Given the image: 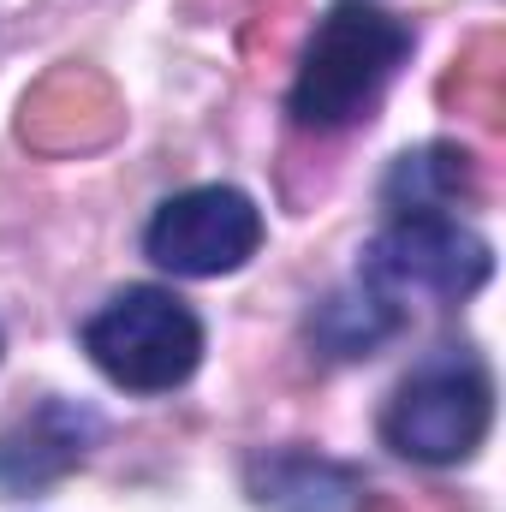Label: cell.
I'll list each match as a JSON object with an SVG mask.
<instances>
[{
  "label": "cell",
  "mask_w": 506,
  "mask_h": 512,
  "mask_svg": "<svg viewBox=\"0 0 506 512\" xmlns=\"http://www.w3.org/2000/svg\"><path fill=\"white\" fill-rule=\"evenodd\" d=\"M245 483H251V501L262 512H352L364 495V477L352 465L304 453V447L256 453Z\"/></svg>",
  "instance_id": "7"
},
{
  "label": "cell",
  "mask_w": 506,
  "mask_h": 512,
  "mask_svg": "<svg viewBox=\"0 0 506 512\" xmlns=\"http://www.w3.org/2000/svg\"><path fill=\"white\" fill-rule=\"evenodd\" d=\"M483 191L477 179V155L459 149V143H423V149H405L381 185V203L393 215H447L459 203H471Z\"/></svg>",
  "instance_id": "9"
},
{
  "label": "cell",
  "mask_w": 506,
  "mask_h": 512,
  "mask_svg": "<svg viewBox=\"0 0 506 512\" xmlns=\"http://www.w3.org/2000/svg\"><path fill=\"white\" fill-rule=\"evenodd\" d=\"M405 54H411L405 18L381 12L370 0H334L328 18L310 36V48L298 60V78H292V96H286L292 126L304 131L358 126L376 108V96L387 90V78L399 72Z\"/></svg>",
  "instance_id": "1"
},
{
  "label": "cell",
  "mask_w": 506,
  "mask_h": 512,
  "mask_svg": "<svg viewBox=\"0 0 506 512\" xmlns=\"http://www.w3.org/2000/svg\"><path fill=\"white\" fill-rule=\"evenodd\" d=\"M256 251H262V209L239 185H191L167 197L143 227V256L179 280L233 274Z\"/></svg>",
  "instance_id": "5"
},
{
  "label": "cell",
  "mask_w": 506,
  "mask_h": 512,
  "mask_svg": "<svg viewBox=\"0 0 506 512\" xmlns=\"http://www.w3.org/2000/svg\"><path fill=\"white\" fill-rule=\"evenodd\" d=\"M96 447V417L84 405L66 399H42L36 411H24L12 429H0V483L12 495L48 489L66 471L84 465V453Z\"/></svg>",
  "instance_id": "6"
},
{
  "label": "cell",
  "mask_w": 506,
  "mask_h": 512,
  "mask_svg": "<svg viewBox=\"0 0 506 512\" xmlns=\"http://www.w3.org/2000/svg\"><path fill=\"white\" fill-rule=\"evenodd\" d=\"M84 352L126 393H173L203 364V322L167 286H126L84 322Z\"/></svg>",
  "instance_id": "3"
},
{
  "label": "cell",
  "mask_w": 506,
  "mask_h": 512,
  "mask_svg": "<svg viewBox=\"0 0 506 512\" xmlns=\"http://www.w3.org/2000/svg\"><path fill=\"white\" fill-rule=\"evenodd\" d=\"M399 328H405V304L370 280H346L310 310V346L334 364H358V358L381 352Z\"/></svg>",
  "instance_id": "8"
},
{
  "label": "cell",
  "mask_w": 506,
  "mask_h": 512,
  "mask_svg": "<svg viewBox=\"0 0 506 512\" xmlns=\"http://www.w3.org/2000/svg\"><path fill=\"white\" fill-rule=\"evenodd\" d=\"M489 423H495L489 364L477 352L441 346L393 387L381 411V441L411 465H459L483 447Z\"/></svg>",
  "instance_id": "2"
},
{
  "label": "cell",
  "mask_w": 506,
  "mask_h": 512,
  "mask_svg": "<svg viewBox=\"0 0 506 512\" xmlns=\"http://www.w3.org/2000/svg\"><path fill=\"white\" fill-rule=\"evenodd\" d=\"M495 274V251L483 233H471L459 215H393L364 245L358 280L381 286L387 298H441L459 304L483 292Z\"/></svg>",
  "instance_id": "4"
}]
</instances>
